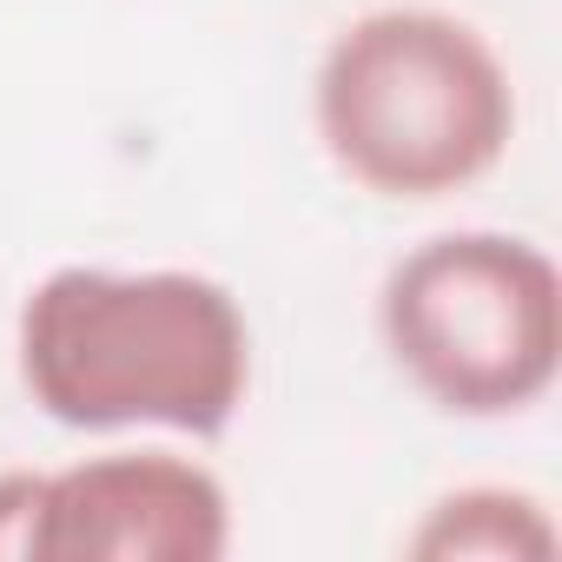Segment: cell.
Segmentation results:
<instances>
[{"label":"cell","mask_w":562,"mask_h":562,"mask_svg":"<svg viewBox=\"0 0 562 562\" xmlns=\"http://www.w3.org/2000/svg\"><path fill=\"white\" fill-rule=\"evenodd\" d=\"M21 384L67 430L225 437L251 391L232 285L186 265H60L21 305Z\"/></svg>","instance_id":"obj_1"},{"label":"cell","mask_w":562,"mask_h":562,"mask_svg":"<svg viewBox=\"0 0 562 562\" xmlns=\"http://www.w3.org/2000/svg\"><path fill=\"white\" fill-rule=\"evenodd\" d=\"M312 120L351 186L378 199H450L503 166L516 87L483 27L443 8H371L331 34Z\"/></svg>","instance_id":"obj_2"},{"label":"cell","mask_w":562,"mask_h":562,"mask_svg":"<svg viewBox=\"0 0 562 562\" xmlns=\"http://www.w3.org/2000/svg\"><path fill=\"white\" fill-rule=\"evenodd\" d=\"M378 331L443 417H516L562 371V271L516 232H437L384 271Z\"/></svg>","instance_id":"obj_3"},{"label":"cell","mask_w":562,"mask_h":562,"mask_svg":"<svg viewBox=\"0 0 562 562\" xmlns=\"http://www.w3.org/2000/svg\"><path fill=\"white\" fill-rule=\"evenodd\" d=\"M225 549L232 496L179 450H100L47 470L41 562H218Z\"/></svg>","instance_id":"obj_4"},{"label":"cell","mask_w":562,"mask_h":562,"mask_svg":"<svg viewBox=\"0 0 562 562\" xmlns=\"http://www.w3.org/2000/svg\"><path fill=\"white\" fill-rule=\"evenodd\" d=\"M555 516L542 496L516 483H463L443 490L417 529L404 536V555L417 562H549L555 555Z\"/></svg>","instance_id":"obj_5"},{"label":"cell","mask_w":562,"mask_h":562,"mask_svg":"<svg viewBox=\"0 0 562 562\" xmlns=\"http://www.w3.org/2000/svg\"><path fill=\"white\" fill-rule=\"evenodd\" d=\"M47 470H0V562H41Z\"/></svg>","instance_id":"obj_6"}]
</instances>
